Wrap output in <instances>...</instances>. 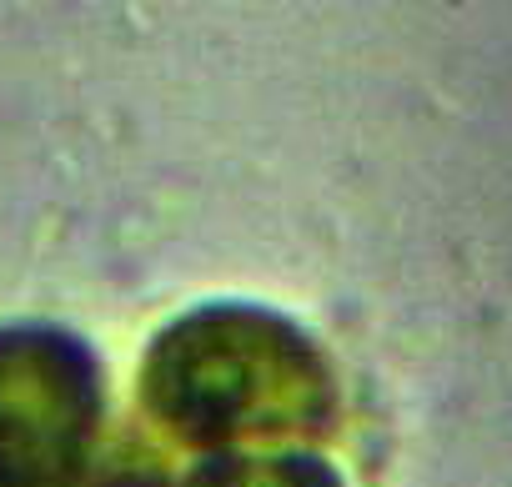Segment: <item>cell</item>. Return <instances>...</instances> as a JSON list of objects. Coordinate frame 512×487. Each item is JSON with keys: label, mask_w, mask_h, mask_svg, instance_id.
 Returning <instances> with one entry per match:
<instances>
[{"label": "cell", "mask_w": 512, "mask_h": 487, "mask_svg": "<svg viewBox=\"0 0 512 487\" xmlns=\"http://www.w3.org/2000/svg\"><path fill=\"white\" fill-rule=\"evenodd\" d=\"M186 487H342L337 472L302 452H216Z\"/></svg>", "instance_id": "3"}, {"label": "cell", "mask_w": 512, "mask_h": 487, "mask_svg": "<svg viewBox=\"0 0 512 487\" xmlns=\"http://www.w3.org/2000/svg\"><path fill=\"white\" fill-rule=\"evenodd\" d=\"M156 422L201 447L317 437L337 382L317 342L262 307H201L171 322L141 372Z\"/></svg>", "instance_id": "1"}, {"label": "cell", "mask_w": 512, "mask_h": 487, "mask_svg": "<svg viewBox=\"0 0 512 487\" xmlns=\"http://www.w3.org/2000/svg\"><path fill=\"white\" fill-rule=\"evenodd\" d=\"M101 432V372L71 332L0 327V487L71 482Z\"/></svg>", "instance_id": "2"}, {"label": "cell", "mask_w": 512, "mask_h": 487, "mask_svg": "<svg viewBox=\"0 0 512 487\" xmlns=\"http://www.w3.org/2000/svg\"><path fill=\"white\" fill-rule=\"evenodd\" d=\"M61 487H166V477L156 467H146V462H121V467H101V472H86L81 467Z\"/></svg>", "instance_id": "4"}]
</instances>
